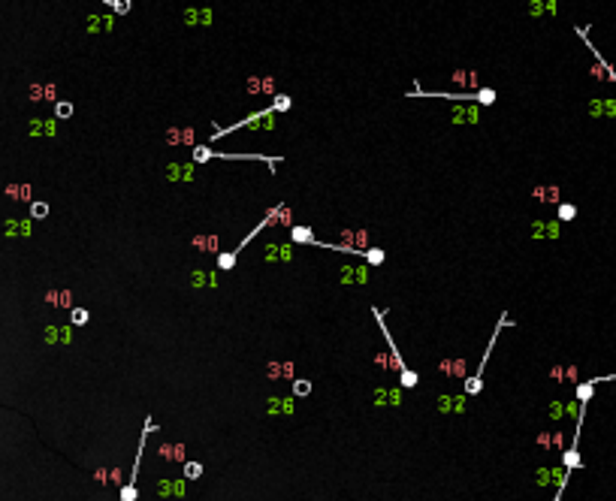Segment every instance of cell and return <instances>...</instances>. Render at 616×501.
I'll return each instance as SVG.
<instances>
[{
	"instance_id": "1",
	"label": "cell",
	"mask_w": 616,
	"mask_h": 501,
	"mask_svg": "<svg viewBox=\"0 0 616 501\" xmlns=\"http://www.w3.org/2000/svg\"><path fill=\"white\" fill-rule=\"evenodd\" d=\"M372 314H375V320H378L381 332H384V338H387V347H390V356H393L396 368H399V381H402V386H405V389H414L420 378H417V371H414V368H408V366H405V359H402V353H399V347H396V341H393V335H390V329H387V323H384L387 311H381V308H372Z\"/></svg>"
},
{
	"instance_id": "2",
	"label": "cell",
	"mask_w": 616,
	"mask_h": 501,
	"mask_svg": "<svg viewBox=\"0 0 616 501\" xmlns=\"http://www.w3.org/2000/svg\"><path fill=\"white\" fill-rule=\"evenodd\" d=\"M501 326H508V314H501V317H499L496 332H492V338H489V344H486V351H483V356H481V363H477V371L465 378V396H481V389H483V366H486V359H489V353H492V347H496V338L501 335Z\"/></svg>"
},
{
	"instance_id": "3",
	"label": "cell",
	"mask_w": 616,
	"mask_h": 501,
	"mask_svg": "<svg viewBox=\"0 0 616 501\" xmlns=\"http://www.w3.org/2000/svg\"><path fill=\"white\" fill-rule=\"evenodd\" d=\"M154 429H157V423L151 420V417H145V429H142V435H139V453H136V462H133V471H130V480H127V486L121 489V501H136V480H139V462H142L145 438L151 435Z\"/></svg>"
},
{
	"instance_id": "4",
	"label": "cell",
	"mask_w": 616,
	"mask_h": 501,
	"mask_svg": "<svg viewBox=\"0 0 616 501\" xmlns=\"http://www.w3.org/2000/svg\"><path fill=\"white\" fill-rule=\"evenodd\" d=\"M212 157H217V160H269L272 166H275V160L272 157H263V154H221V151H212V148H205V145H197L194 148V160H212Z\"/></svg>"
},
{
	"instance_id": "5",
	"label": "cell",
	"mask_w": 616,
	"mask_h": 501,
	"mask_svg": "<svg viewBox=\"0 0 616 501\" xmlns=\"http://www.w3.org/2000/svg\"><path fill=\"white\" fill-rule=\"evenodd\" d=\"M432 97H447V100H477V103H483V106L496 103V91H492V88H483V91H477V94H432Z\"/></svg>"
},
{
	"instance_id": "6",
	"label": "cell",
	"mask_w": 616,
	"mask_h": 501,
	"mask_svg": "<svg viewBox=\"0 0 616 501\" xmlns=\"http://www.w3.org/2000/svg\"><path fill=\"white\" fill-rule=\"evenodd\" d=\"M290 239H293L296 245H317L311 227H290Z\"/></svg>"
},
{
	"instance_id": "7",
	"label": "cell",
	"mask_w": 616,
	"mask_h": 501,
	"mask_svg": "<svg viewBox=\"0 0 616 501\" xmlns=\"http://www.w3.org/2000/svg\"><path fill=\"white\" fill-rule=\"evenodd\" d=\"M293 396H296V399H305V396H311V381H305V378H296V381H293Z\"/></svg>"
},
{
	"instance_id": "8",
	"label": "cell",
	"mask_w": 616,
	"mask_h": 501,
	"mask_svg": "<svg viewBox=\"0 0 616 501\" xmlns=\"http://www.w3.org/2000/svg\"><path fill=\"white\" fill-rule=\"evenodd\" d=\"M236 260H239V257L233 254V250H224V254L217 257V269H221V272H230L233 266H236Z\"/></svg>"
},
{
	"instance_id": "9",
	"label": "cell",
	"mask_w": 616,
	"mask_h": 501,
	"mask_svg": "<svg viewBox=\"0 0 616 501\" xmlns=\"http://www.w3.org/2000/svg\"><path fill=\"white\" fill-rule=\"evenodd\" d=\"M184 477L187 480H200L202 477V462H184Z\"/></svg>"
},
{
	"instance_id": "10",
	"label": "cell",
	"mask_w": 616,
	"mask_h": 501,
	"mask_svg": "<svg viewBox=\"0 0 616 501\" xmlns=\"http://www.w3.org/2000/svg\"><path fill=\"white\" fill-rule=\"evenodd\" d=\"M574 217H577V205H571V202L559 205V220H574Z\"/></svg>"
},
{
	"instance_id": "11",
	"label": "cell",
	"mask_w": 616,
	"mask_h": 501,
	"mask_svg": "<svg viewBox=\"0 0 616 501\" xmlns=\"http://www.w3.org/2000/svg\"><path fill=\"white\" fill-rule=\"evenodd\" d=\"M363 257H366L368 263H372V266H381V263H384V257H387V254H384V250H381V248H372V250H366Z\"/></svg>"
},
{
	"instance_id": "12",
	"label": "cell",
	"mask_w": 616,
	"mask_h": 501,
	"mask_svg": "<svg viewBox=\"0 0 616 501\" xmlns=\"http://www.w3.org/2000/svg\"><path fill=\"white\" fill-rule=\"evenodd\" d=\"M88 317H91V314H88L85 308H73V311H70V320H73V326H82V323H88Z\"/></svg>"
},
{
	"instance_id": "13",
	"label": "cell",
	"mask_w": 616,
	"mask_h": 501,
	"mask_svg": "<svg viewBox=\"0 0 616 501\" xmlns=\"http://www.w3.org/2000/svg\"><path fill=\"white\" fill-rule=\"evenodd\" d=\"M31 215H33V217H46V215H49V205H46V202H33Z\"/></svg>"
},
{
	"instance_id": "14",
	"label": "cell",
	"mask_w": 616,
	"mask_h": 501,
	"mask_svg": "<svg viewBox=\"0 0 616 501\" xmlns=\"http://www.w3.org/2000/svg\"><path fill=\"white\" fill-rule=\"evenodd\" d=\"M73 115V106L70 103H58V118H70Z\"/></svg>"
}]
</instances>
